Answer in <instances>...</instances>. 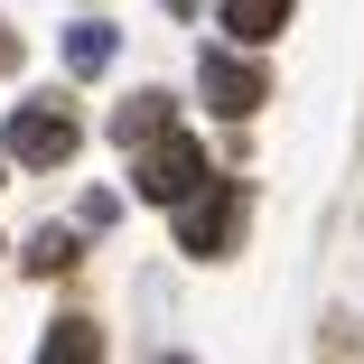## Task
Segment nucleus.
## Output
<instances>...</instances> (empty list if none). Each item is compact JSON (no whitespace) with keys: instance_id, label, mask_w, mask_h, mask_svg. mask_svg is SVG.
I'll return each instance as SVG.
<instances>
[{"instance_id":"6e6552de","label":"nucleus","mask_w":364,"mask_h":364,"mask_svg":"<svg viewBox=\"0 0 364 364\" xmlns=\"http://www.w3.org/2000/svg\"><path fill=\"white\" fill-rule=\"evenodd\" d=\"M112 47H122V38H112L103 19H85V28H65V65H75V75H94V65H112Z\"/></svg>"},{"instance_id":"9d476101","label":"nucleus","mask_w":364,"mask_h":364,"mask_svg":"<svg viewBox=\"0 0 364 364\" xmlns=\"http://www.w3.org/2000/svg\"><path fill=\"white\" fill-rule=\"evenodd\" d=\"M178 364H187V355H178Z\"/></svg>"},{"instance_id":"39448f33","label":"nucleus","mask_w":364,"mask_h":364,"mask_svg":"<svg viewBox=\"0 0 364 364\" xmlns=\"http://www.w3.org/2000/svg\"><path fill=\"white\" fill-rule=\"evenodd\" d=\"M215 19H225V38H234V47H262V38H280L289 0H215Z\"/></svg>"},{"instance_id":"423d86ee","label":"nucleus","mask_w":364,"mask_h":364,"mask_svg":"<svg viewBox=\"0 0 364 364\" xmlns=\"http://www.w3.org/2000/svg\"><path fill=\"white\" fill-rule=\"evenodd\" d=\"M38 364H103L94 318H56V327H47V346H38Z\"/></svg>"},{"instance_id":"20e7f679","label":"nucleus","mask_w":364,"mask_h":364,"mask_svg":"<svg viewBox=\"0 0 364 364\" xmlns=\"http://www.w3.org/2000/svg\"><path fill=\"white\" fill-rule=\"evenodd\" d=\"M196 94L225 112V122H243V112H262V94H271V85H262V65H252V56L205 47V56H196Z\"/></svg>"},{"instance_id":"1a4fd4ad","label":"nucleus","mask_w":364,"mask_h":364,"mask_svg":"<svg viewBox=\"0 0 364 364\" xmlns=\"http://www.w3.org/2000/svg\"><path fill=\"white\" fill-rule=\"evenodd\" d=\"M65 262H75V234H65V225H47V234L28 243V271H65Z\"/></svg>"},{"instance_id":"f03ea898","label":"nucleus","mask_w":364,"mask_h":364,"mask_svg":"<svg viewBox=\"0 0 364 364\" xmlns=\"http://www.w3.org/2000/svg\"><path fill=\"white\" fill-rule=\"evenodd\" d=\"M75 140H85V122H75V103H56V94H28L19 112H10V150L19 168H65L75 159Z\"/></svg>"},{"instance_id":"0eeeda50","label":"nucleus","mask_w":364,"mask_h":364,"mask_svg":"<svg viewBox=\"0 0 364 364\" xmlns=\"http://www.w3.org/2000/svg\"><path fill=\"white\" fill-rule=\"evenodd\" d=\"M112 131L131 140V150H140V140H159V131H168V94H131V103L112 112Z\"/></svg>"},{"instance_id":"f257e3e1","label":"nucleus","mask_w":364,"mask_h":364,"mask_svg":"<svg viewBox=\"0 0 364 364\" xmlns=\"http://www.w3.org/2000/svg\"><path fill=\"white\" fill-rule=\"evenodd\" d=\"M205 178H215V168H205V150H196L178 122H168L159 140H140V159H131V196H140V205H187Z\"/></svg>"},{"instance_id":"7ed1b4c3","label":"nucleus","mask_w":364,"mask_h":364,"mask_svg":"<svg viewBox=\"0 0 364 364\" xmlns=\"http://www.w3.org/2000/svg\"><path fill=\"white\" fill-rule=\"evenodd\" d=\"M178 243H187V262H225V252L243 243V187H234V178H205V187L178 205Z\"/></svg>"}]
</instances>
